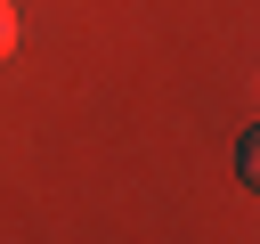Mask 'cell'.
<instances>
[{
  "label": "cell",
  "mask_w": 260,
  "mask_h": 244,
  "mask_svg": "<svg viewBox=\"0 0 260 244\" xmlns=\"http://www.w3.org/2000/svg\"><path fill=\"white\" fill-rule=\"evenodd\" d=\"M236 171H244V187H260V122L236 138Z\"/></svg>",
  "instance_id": "cell-1"
},
{
  "label": "cell",
  "mask_w": 260,
  "mask_h": 244,
  "mask_svg": "<svg viewBox=\"0 0 260 244\" xmlns=\"http://www.w3.org/2000/svg\"><path fill=\"white\" fill-rule=\"evenodd\" d=\"M8 49H16V8L0 0V57H8Z\"/></svg>",
  "instance_id": "cell-2"
}]
</instances>
